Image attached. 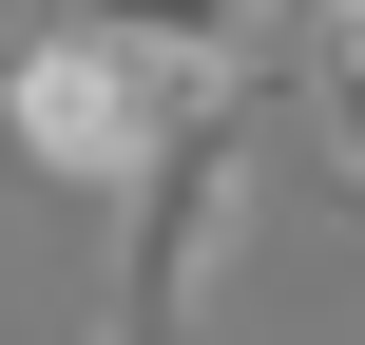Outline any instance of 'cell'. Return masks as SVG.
I'll use <instances>...</instances> for the list:
<instances>
[{"label":"cell","instance_id":"3957f363","mask_svg":"<svg viewBox=\"0 0 365 345\" xmlns=\"http://www.w3.org/2000/svg\"><path fill=\"white\" fill-rule=\"evenodd\" d=\"M327 19H346V0H269V38H327Z\"/></svg>","mask_w":365,"mask_h":345},{"label":"cell","instance_id":"7a4b0ae2","mask_svg":"<svg viewBox=\"0 0 365 345\" xmlns=\"http://www.w3.org/2000/svg\"><path fill=\"white\" fill-rule=\"evenodd\" d=\"M173 115H212V96H173V77H154L135 38H96V19H58V38L0 77V134H19L58 192H115V211H135V173L173 154Z\"/></svg>","mask_w":365,"mask_h":345},{"label":"cell","instance_id":"6da1fadb","mask_svg":"<svg viewBox=\"0 0 365 345\" xmlns=\"http://www.w3.org/2000/svg\"><path fill=\"white\" fill-rule=\"evenodd\" d=\"M231 230H250V96H212V115H173V154L135 173V211H115V345H173L212 307V269H231Z\"/></svg>","mask_w":365,"mask_h":345},{"label":"cell","instance_id":"277c9868","mask_svg":"<svg viewBox=\"0 0 365 345\" xmlns=\"http://www.w3.org/2000/svg\"><path fill=\"white\" fill-rule=\"evenodd\" d=\"M96 345H115V327H96Z\"/></svg>","mask_w":365,"mask_h":345}]
</instances>
